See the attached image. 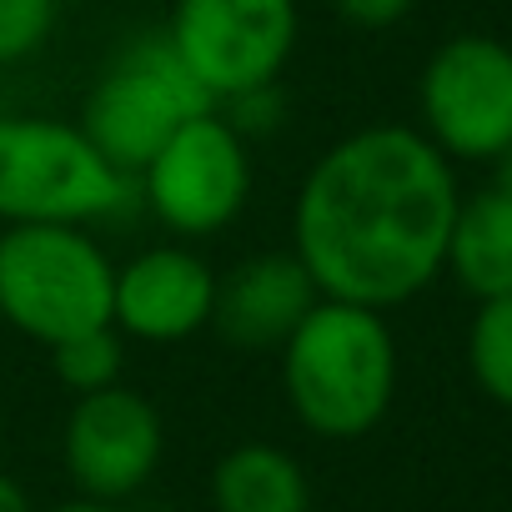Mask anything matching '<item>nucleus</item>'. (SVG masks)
<instances>
[{
	"mask_svg": "<svg viewBox=\"0 0 512 512\" xmlns=\"http://www.w3.org/2000/svg\"><path fill=\"white\" fill-rule=\"evenodd\" d=\"M452 161L417 126H362L332 141L292 201V251L332 302L392 312L447 272L457 221Z\"/></svg>",
	"mask_w": 512,
	"mask_h": 512,
	"instance_id": "1",
	"label": "nucleus"
},
{
	"mask_svg": "<svg viewBox=\"0 0 512 512\" xmlns=\"http://www.w3.org/2000/svg\"><path fill=\"white\" fill-rule=\"evenodd\" d=\"M282 392L312 437H367L397 397V337L387 312L322 297L282 342Z\"/></svg>",
	"mask_w": 512,
	"mask_h": 512,
	"instance_id": "2",
	"label": "nucleus"
},
{
	"mask_svg": "<svg viewBox=\"0 0 512 512\" xmlns=\"http://www.w3.org/2000/svg\"><path fill=\"white\" fill-rule=\"evenodd\" d=\"M116 262L91 226H0V322L46 352L111 327Z\"/></svg>",
	"mask_w": 512,
	"mask_h": 512,
	"instance_id": "3",
	"label": "nucleus"
},
{
	"mask_svg": "<svg viewBox=\"0 0 512 512\" xmlns=\"http://www.w3.org/2000/svg\"><path fill=\"white\" fill-rule=\"evenodd\" d=\"M131 196L136 181L76 121L0 116V226H96L121 216Z\"/></svg>",
	"mask_w": 512,
	"mask_h": 512,
	"instance_id": "4",
	"label": "nucleus"
},
{
	"mask_svg": "<svg viewBox=\"0 0 512 512\" xmlns=\"http://www.w3.org/2000/svg\"><path fill=\"white\" fill-rule=\"evenodd\" d=\"M201 111H216L211 96L181 66L166 31H146V36H131L101 66L76 126L121 176H136Z\"/></svg>",
	"mask_w": 512,
	"mask_h": 512,
	"instance_id": "5",
	"label": "nucleus"
},
{
	"mask_svg": "<svg viewBox=\"0 0 512 512\" xmlns=\"http://www.w3.org/2000/svg\"><path fill=\"white\" fill-rule=\"evenodd\" d=\"M166 41L211 106H226L282 81L302 41V11L297 0H176Z\"/></svg>",
	"mask_w": 512,
	"mask_h": 512,
	"instance_id": "6",
	"label": "nucleus"
},
{
	"mask_svg": "<svg viewBox=\"0 0 512 512\" xmlns=\"http://www.w3.org/2000/svg\"><path fill=\"white\" fill-rule=\"evenodd\" d=\"M131 181L161 231H171L176 241H201L226 231L246 211L251 146L221 111H201Z\"/></svg>",
	"mask_w": 512,
	"mask_h": 512,
	"instance_id": "7",
	"label": "nucleus"
},
{
	"mask_svg": "<svg viewBox=\"0 0 512 512\" xmlns=\"http://www.w3.org/2000/svg\"><path fill=\"white\" fill-rule=\"evenodd\" d=\"M422 136L447 161H492L512 146V46L497 36L442 41L417 76Z\"/></svg>",
	"mask_w": 512,
	"mask_h": 512,
	"instance_id": "8",
	"label": "nucleus"
},
{
	"mask_svg": "<svg viewBox=\"0 0 512 512\" xmlns=\"http://www.w3.org/2000/svg\"><path fill=\"white\" fill-rule=\"evenodd\" d=\"M161 457L166 422L146 392L116 382L71 402L61 427V462L81 497L126 502L156 477Z\"/></svg>",
	"mask_w": 512,
	"mask_h": 512,
	"instance_id": "9",
	"label": "nucleus"
},
{
	"mask_svg": "<svg viewBox=\"0 0 512 512\" xmlns=\"http://www.w3.org/2000/svg\"><path fill=\"white\" fill-rule=\"evenodd\" d=\"M216 267L186 241H156L116 267L111 327L126 342L176 347L196 332H211Z\"/></svg>",
	"mask_w": 512,
	"mask_h": 512,
	"instance_id": "10",
	"label": "nucleus"
},
{
	"mask_svg": "<svg viewBox=\"0 0 512 512\" xmlns=\"http://www.w3.org/2000/svg\"><path fill=\"white\" fill-rule=\"evenodd\" d=\"M322 302L302 256L256 251L231 272H216V307L211 332L241 352H282V342L302 327V317Z\"/></svg>",
	"mask_w": 512,
	"mask_h": 512,
	"instance_id": "11",
	"label": "nucleus"
},
{
	"mask_svg": "<svg viewBox=\"0 0 512 512\" xmlns=\"http://www.w3.org/2000/svg\"><path fill=\"white\" fill-rule=\"evenodd\" d=\"M216 512H312L307 467L277 442H236L211 467Z\"/></svg>",
	"mask_w": 512,
	"mask_h": 512,
	"instance_id": "12",
	"label": "nucleus"
},
{
	"mask_svg": "<svg viewBox=\"0 0 512 512\" xmlns=\"http://www.w3.org/2000/svg\"><path fill=\"white\" fill-rule=\"evenodd\" d=\"M447 272L477 302L512 297V196L487 186L457 201V221L447 236Z\"/></svg>",
	"mask_w": 512,
	"mask_h": 512,
	"instance_id": "13",
	"label": "nucleus"
},
{
	"mask_svg": "<svg viewBox=\"0 0 512 512\" xmlns=\"http://www.w3.org/2000/svg\"><path fill=\"white\" fill-rule=\"evenodd\" d=\"M467 367L482 397L512 412V297L477 302V317L467 332Z\"/></svg>",
	"mask_w": 512,
	"mask_h": 512,
	"instance_id": "14",
	"label": "nucleus"
},
{
	"mask_svg": "<svg viewBox=\"0 0 512 512\" xmlns=\"http://www.w3.org/2000/svg\"><path fill=\"white\" fill-rule=\"evenodd\" d=\"M51 372H56V382H61L71 397L116 387L121 372H126V337H121L116 327L81 332V337L51 347Z\"/></svg>",
	"mask_w": 512,
	"mask_h": 512,
	"instance_id": "15",
	"label": "nucleus"
},
{
	"mask_svg": "<svg viewBox=\"0 0 512 512\" xmlns=\"http://www.w3.org/2000/svg\"><path fill=\"white\" fill-rule=\"evenodd\" d=\"M61 16V0H0V66L31 61Z\"/></svg>",
	"mask_w": 512,
	"mask_h": 512,
	"instance_id": "16",
	"label": "nucleus"
},
{
	"mask_svg": "<svg viewBox=\"0 0 512 512\" xmlns=\"http://www.w3.org/2000/svg\"><path fill=\"white\" fill-rule=\"evenodd\" d=\"M417 0H327V11L337 21H347L352 31H387L397 21L412 16Z\"/></svg>",
	"mask_w": 512,
	"mask_h": 512,
	"instance_id": "17",
	"label": "nucleus"
},
{
	"mask_svg": "<svg viewBox=\"0 0 512 512\" xmlns=\"http://www.w3.org/2000/svg\"><path fill=\"white\" fill-rule=\"evenodd\" d=\"M0 512H36V502H31V492L0 467Z\"/></svg>",
	"mask_w": 512,
	"mask_h": 512,
	"instance_id": "18",
	"label": "nucleus"
},
{
	"mask_svg": "<svg viewBox=\"0 0 512 512\" xmlns=\"http://www.w3.org/2000/svg\"><path fill=\"white\" fill-rule=\"evenodd\" d=\"M492 191L512 196V146H507L502 156H492Z\"/></svg>",
	"mask_w": 512,
	"mask_h": 512,
	"instance_id": "19",
	"label": "nucleus"
},
{
	"mask_svg": "<svg viewBox=\"0 0 512 512\" xmlns=\"http://www.w3.org/2000/svg\"><path fill=\"white\" fill-rule=\"evenodd\" d=\"M51 512H126V502H96V497H71Z\"/></svg>",
	"mask_w": 512,
	"mask_h": 512,
	"instance_id": "20",
	"label": "nucleus"
}]
</instances>
